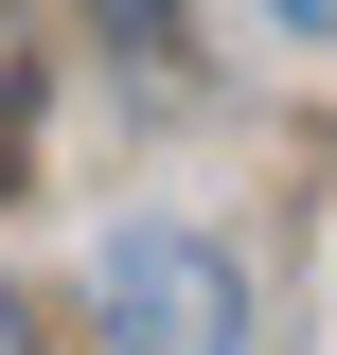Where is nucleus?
<instances>
[{
	"label": "nucleus",
	"mask_w": 337,
	"mask_h": 355,
	"mask_svg": "<svg viewBox=\"0 0 337 355\" xmlns=\"http://www.w3.org/2000/svg\"><path fill=\"white\" fill-rule=\"evenodd\" d=\"M89 36L107 53H178V0H89Z\"/></svg>",
	"instance_id": "obj_2"
},
{
	"label": "nucleus",
	"mask_w": 337,
	"mask_h": 355,
	"mask_svg": "<svg viewBox=\"0 0 337 355\" xmlns=\"http://www.w3.org/2000/svg\"><path fill=\"white\" fill-rule=\"evenodd\" d=\"M89 302H107V355H249V284L213 231H107Z\"/></svg>",
	"instance_id": "obj_1"
},
{
	"label": "nucleus",
	"mask_w": 337,
	"mask_h": 355,
	"mask_svg": "<svg viewBox=\"0 0 337 355\" xmlns=\"http://www.w3.org/2000/svg\"><path fill=\"white\" fill-rule=\"evenodd\" d=\"M266 18H284V36H337V0H266Z\"/></svg>",
	"instance_id": "obj_3"
}]
</instances>
